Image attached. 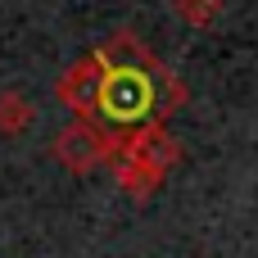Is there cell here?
Masks as SVG:
<instances>
[{"mask_svg":"<svg viewBox=\"0 0 258 258\" xmlns=\"http://www.w3.org/2000/svg\"><path fill=\"white\" fill-rule=\"evenodd\" d=\"M104 63V82H100V118L118 132H141L154 127V118L172 104L186 100V86L150 54V45H141L132 32L109 36L100 50Z\"/></svg>","mask_w":258,"mask_h":258,"instance_id":"cell-1","label":"cell"},{"mask_svg":"<svg viewBox=\"0 0 258 258\" xmlns=\"http://www.w3.org/2000/svg\"><path fill=\"white\" fill-rule=\"evenodd\" d=\"M54 159L68 172H95L100 163H109L118 154V141L109 136V127H95L91 118H73L59 136H54Z\"/></svg>","mask_w":258,"mask_h":258,"instance_id":"cell-2","label":"cell"},{"mask_svg":"<svg viewBox=\"0 0 258 258\" xmlns=\"http://www.w3.org/2000/svg\"><path fill=\"white\" fill-rule=\"evenodd\" d=\"M100 82H104V63H100V54H86L82 63H73V68L59 77L54 95H59V104L73 109L77 118H91V113H100Z\"/></svg>","mask_w":258,"mask_h":258,"instance_id":"cell-3","label":"cell"},{"mask_svg":"<svg viewBox=\"0 0 258 258\" xmlns=\"http://www.w3.org/2000/svg\"><path fill=\"white\" fill-rule=\"evenodd\" d=\"M113 177H118V186H122L132 200H145V195H154V190H159V181H163V172H159L150 159L132 154L127 145H118V154H113Z\"/></svg>","mask_w":258,"mask_h":258,"instance_id":"cell-4","label":"cell"},{"mask_svg":"<svg viewBox=\"0 0 258 258\" xmlns=\"http://www.w3.org/2000/svg\"><path fill=\"white\" fill-rule=\"evenodd\" d=\"M132 154H141V159H150L159 172H168L172 163H177V141L163 132V127H141V132H132L127 141H122Z\"/></svg>","mask_w":258,"mask_h":258,"instance_id":"cell-5","label":"cell"},{"mask_svg":"<svg viewBox=\"0 0 258 258\" xmlns=\"http://www.w3.org/2000/svg\"><path fill=\"white\" fill-rule=\"evenodd\" d=\"M36 109L23 91H0V136H23L32 127Z\"/></svg>","mask_w":258,"mask_h":258,"instance_id":"cell-6","label":"cell"},{"mask_svg":"<svg viewBox=\"0 0 258 258\" xmlns=\"http://www.w3.org/2000/svg\"><path fill=\"white\" fill-rule=\"evenodd\" d=\"M172 9L181 14V23L190 27H213L222 18V0H172Z\"/></svg>","mask_w":258,"mask_h":258,"instance_id":"cell-7","label":"cell"}]
</instances>
